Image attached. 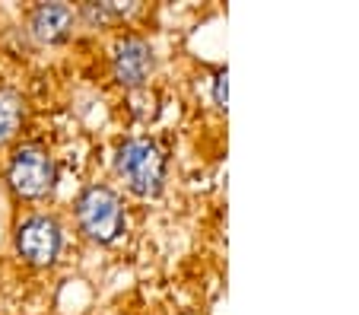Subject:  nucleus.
<instances>
[{
    "mask_svg": "<svg viewBox=\"0 0 359 315\" xmlns=\"http://www.w3.org/2000/svg\"><path fill=\"white\" fill-rule=\"evenodd\" d=\"M115 169L124 178L128 192L137 198H156L165 188L169 163L156 140L149 138H128L115 153Z\"/></svg>",
    "mask_w": 359,
    "mask_h": 315,
    "instance_id": "nucleus-1",
    "label": "nucleus"
},
{
    "mask_svg": "<svg viewBox=\"0 0 359 315\" xmlns=\"http://www.w3.org/2000/svg\"><path fill=\"white\" fill-rule=\"evenodd\" d=\"M76 223L86 233V239L99 242V246H111L124 236L128 213H124V204L115 188L89 185L76 198Z\"/></svg>",
    "mask_w": 359,
    "mask_h": 315,
    "instance_id": "nucleus-2",
    "label": "nucleus"
},
{
    "mask_svg": "<svg viewBox=\"0 0 359 315\" xmlns=\"http://www.w3.org/2000/svg\"><path fill=\"white\" fill-rule=\"evenodd\" d=\"M7 182L16 198L22 201H41L51 194L57 182V166L51 153L41 144H22L13 150L7 163Z\"/></svg>",
    "mask_w": 359,
    "mask_h": 315,
    "instance_id": "nucleus-3",
    "label": "nucleus"
},
{
    "mask_svg": "<svg viewBox=\"0 0 359 315\" xmlns=\"http://www.w3.org/2000/svg\"><path fill=\"white\" fill-rule=\"evenodd\" d=\"M13 246L26 264L48 267L55 264L64 248V227L51 213H29L13 233Z\"/></svg>",
    "mask_w": 359,
    "mask_h": 315,
    "instance_id": "nucleus-4",
    "label": "nucleus"
},
{
    "mask_svg": "<svg viewBox=\"0 0 359 315\" xmlns=\"http://www.w3.org/2000/svg\"><path fill=\"white\" fill-rule=\"evenodd\" d=\"M156 67V55L153 45L140 35H124L111 51V70L121 86H143Z\"/></svg>",
    "mask_w": 359,
    "mask_h": 315,
    "instance_id": "nucleus-5",
    "label": "nucleus"
},
{
    "mask_svg": "<svg viewBox=\"0 0 359 315\" xmlns=\"http://www.w3.org/2000/svg\"><path fill=\"white\" fill-rule=\"evenodd\" d=\"M76 13L67 4H39L29 16V32L35 35V41L41 45H61L74 29Z\"/></svg>",
    "mask_w": 359,
    "mask_h": 315,
    "instance_id": "nucleus-6",
    "label": "nucleus"
},
{
    "mask_svg": "<svg viewBox=\"0 0 359 315\" xmlns=\"http://www.w3.org/2000/svg\"><path fill=\"white\" fill-rule=\"evenodd\" d=\"M22 121H26V102H22V96L16 89L0 86V147L20 134Z\"/></svg>",
    "mask_w": 359,
    "mask_h": 315,
    "instance_id": "nucleus-7",
    "label": "nucleus"
},
{
    "mask_svg": "<svg viewBox=\"0 0 359 315\" xmlns=\"http://www.w3.org/2000/svg\"><path fill=\"white\" fill-rule=\"evenodd\" d=\"M134 7H118V4H86V7L80 10V16L89 22V26H105V22L118 20V16L130 13Z\"/></svg>",
    "mask_w": 359,
    "mask_h": 315,
    "instance_id": "nucleus-8",
    "label": "nucleus"
},
{
    "mask_svg": "<svg viewBox=\"0 0 359 315\" xmlns=\"http://www.w3.org/2000/svg\"><path fill=\"white\" fill-rule=\"evenodd\" d=\"M213 99H217L219 109H226V74H223V70L213 76Z\"/></svg>",
    "mask_w": 359,
    "mask_h": 315,
    "instance_id": "nucleus-9",
    "label": "nucleus"
}]
</instances>
